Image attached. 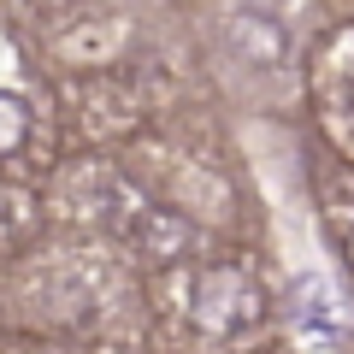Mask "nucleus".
Segmentation results:
<instances>
[]
</instances>
